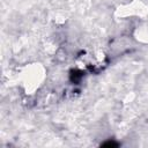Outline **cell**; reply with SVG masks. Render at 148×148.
<instances>
[{"label":"cell","mask_w":148,"mask_h":148,"mask_svg":"<svg viewBox=\"0 0 148 148\" xmlns=\"http://www.w3.org/2000/svg\"><path fill=\"white\" fill-rule=\"evenodd\" d=\"M103 146H111V147H116V146H118V143H116V142H111V141H109V142H105V143H103Z\"/></svg>","instance_id":"1"}]
</instances>
